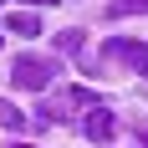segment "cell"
Wrapping results in <instances>:
<instances>
[{
	"label": "cell",
	"mask_w": 148,
	"mask_h": 148,
	"mask_svg": "<svg viewBox=\"0 0 148 148\" xmlns=\"http://www.w3.org/2000/svg\"><path fill=\"white\" fill-rule=\"evenodd\" d=\"M51 77H56V66L46 56H15V66H10V82L26 92H51Z\"/></svg>",
	"instance_id": "cell-1"
},
{
	"label": "cell",
	"mask_w": 148,
	"mask_h": 148,
	"mask_svg": "<svg viewBox=\"0 0 148 148\" xmlns=\"http://www.w3.org/2000/svg\"><path fill=\"white\" fill-rule=\"evenodd\" d=\"M107 56L112 61H128L138 77H148V41H133V36H118V41H107Z\"/></svg>",
	"instance_id": "cell-2"
},
{
	"label": "cell",
	"mask_w": 148,
	"mask_h": 148,
	"mask_svg": "<svg viewBox=\"0 0 148 148\" xmlns=\"http://www.w3.org/2000/svg\"><path fill=\"white\" fill-rule=\"evenodd\" d=\"M112 128H118V118H112V107L92 102V107H87V118H82V133H87L92 143H107V138H112Z\"/></svg>",
	"instance_id": "cell-3"
},
{
	"label": "cell",
	"mask_w": 148,
	"mask_h": 148,
	"mask_svg": "<svg viewBox=\"0 0 148 148\" xmlns=\"http://www.w3.org/2000/svg\"><path fill=\"white\" fill-rule=\"evenodd\" d=\"M5 26H10L15 36H41V21H36V15H31V10H15L10 21H5Z\"/></svg>",
	"instance_id": "cell-4"
},
{
	"label": "cell",
	"mask_w": 148,
	"mask_h": 148,
	"mask_svg": "<svg viewBox=\"0 0 148 148\" xmlns=\"http://www.w3.org/2000/svg\"><path fill=\"white\" fill-rule=\"evenodd\" d=\"M148 0H107V15H143Z\"/></svg>",
	"instance_id": "cell-5"
},
{
	"label": "cell",
	"mask_w": 148,
	"mask_h": 148,
	"mask_svg": "<svg viewBox=\"0 0 148 148\" xmlns=\"http://www.w3.org/2000/svg\"><path fill=\"white\" fill-rule=\"evenodd\" d=\"M21 123H26V118H21V107L0 97V128H21Z\"/></svg>",
	"instance_id": "cell-6"
},
{
	"label": "cell",
	"mask_w": 148,
	"mask_h": 148,
	"mask_svg": "<svg viewBox=\"0 0 148 148\" xmlns=\"http://www.w3.org/2000/svg\"><path fill=\"white\" fill-rule=\"evenodd\" d=\"M56 46L66 51V56H77V51H82V31H61V36H56Z\"/></svg>",
	"instance_id": "cell-7"
},
{
	"label": "cell",
	"mask_w": 148,
	"mask_h": 148,
	"mask_svg": "<svg viewBox=\"0 0 148 148\" xmlns=\"http://www.w3.org/2000/svg\"><path fill=\"white\" fill-rule=\"evenodd\" d=\"M10 148H31V143H10Z\"/></svg>",
	"instance_id": "cell-8"
}]
</instances>
